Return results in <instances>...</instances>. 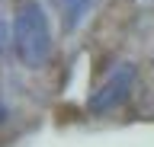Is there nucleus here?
Here are the masks:
<instances>
[{
	"instance_id": "f257e3e1",
	"label": "nucleus",
	"mask_w": 154,
	"mask_h": 147,
	"mask_svg": "<svg viewBox=\"0 0 154 147\" xmlns=\"http://www.w3.org/2000/svg\"><path fill=\"white\" fill-rule=\"evenodd\" d=\"M13 48L26 67H42L51 54V32L38 0H19L13 10Z\"/></svg>"
},
{
	"instance_id": "f03ea898",
	"label": "nucleus",
	"mask_w": 154,
	"mask_h": 147,
	"mask_svg": "<svg viewBox=\"0 0 154 147\" xmlns=\"http://www.w3.org/2000/svg\"><path fill=\"white\" fill-rule=\"evenodd\" d=\"M132 80H135V67H132V64H122V67H116L112 74H109V80H106L103 87H100L93 96H90L87 109H90L93 115H106L109 109H116L125 96H128V90H132Z\"/></svg>"
},
{
	"instance_id": "7ed1b4c3",
	"label": "nucleus",
	"mask_w": 154,
	"mask_h": 147,
	"mask_svg": "<svg viewBox=\"0 0 154 147\" xmlns=\"http://www.w3.org/2000/svg\"><path fill=\"white\" fill-rule=\"evenodd\" d=\"M58 3H61V10H64V26H67V29H74L93 0H58Z\"/></svg>"
}]
</instances>
